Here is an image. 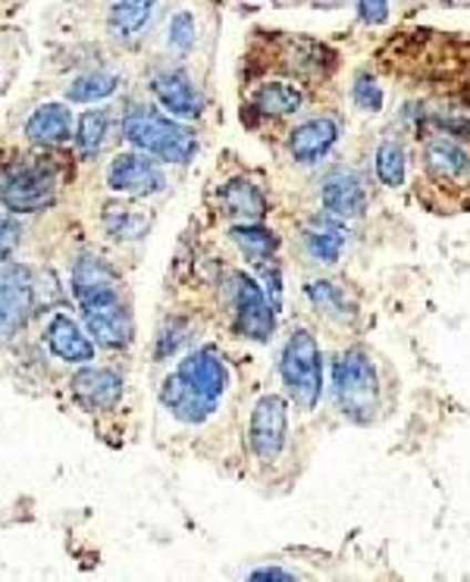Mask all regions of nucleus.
I'll return each instance as SVG.
<instances>
[{"label":"nucleus","instance_id":"f257e3e1","mask_svg":"<svg viewBox=\"0 0 470 582\" xmlns=\"http://www.w3.org/2000/svg\"><path fill=\"white\" fill-rule=\"evenodd\" d=\"M229 386V370L217 348L185 354L176 370L161 382V405L180 423L198 426L217 413L219 398Z\"/></svg>","mask_w":470,"mask_h":582},{"label":"nucleus","instance_id":"f03ea898","mask_svg":"<svg viewBox=\"0 0 470 582\" xmlns=\"http://www.w3.org/2000/svg\"><path fill=\"white\" fill-rule=\"evenodd\" d=\"M123 139L163 163H188L198 151V139L188 125L176 123L151 104H132L123 116Z\"/></svg>","mask_w":470,"mask_h":582},{"label":"nucleus","instance_id":"7ed1b4c3","mask_svg":"<svg viewBox=\"0 0 470 582\" xmlns=\"http://www.w3.org/2000/svg\"><path fill=\"white\" fill-rule=\"evenodd\" d=\"M333 398L351 423H370L380 410V376L361 348H348L333 364Z\"/></svg>","mask_w":470,"mask_h":582},{"label":"nucleus","instance_id":"20e7f679","mask_svg":"<svg viewBox=\"0 0 470 582\" xmlns=\"http://www.w3.org/2000/svg\"><path fill=\"white\" fill-rule=\"evenodd\" d=\"M279 376H283L289 398L302 410L317 407L324 395V354H320L314 333L305 326L292 329V336L286 338L283 357H279Z\"/></svg>","mask_w":470,"mask_h":582},{"label":"nucleus","instance_id":"39448f33","mask_svg":"<svg viewBox=\"0 0 470 582\" xmlns=\"http://www.w3.org/2000/svg\"><path fill=\"white\" fill-rule=\"evenodd\" d=\"M0 201L13 213H38L57 201V178L44 163H13L0 178Z\"/></svg>","mask_w":470,"mask_h":582},{"label":"nucleus","instance_id":"423d86ee","mask_svg":"<svg viewBox=\"0 0 470 582\" xmlns=\"http://www.w3.org/2000/svg\"><path fill=\"white\" fill-rule=\"evenodd\" d=\"M35 273L22 264H0V345L10 341L35 317Z\"/></svg>","mask_w":470,"mask_h":582},{"label":"nucleus","instance_id":"0eeeda50","mask_svg":"<svg viewBox=\"0 0 470 582\" xmlns=\"http://www.w3.org/2000/svg\"><path fill=\"white\" fill-rule=\"evenodd\" d=\"M233 319L242 338H252L257 345L270 341L276 333V307L267 292L254 283V276L238 273L233 276Z\"/></svg>","mask_w":470,"mask_h":582},{"label":"nucleus","instance_id":"6e6552de","mask_svg":"<svg viewBox=\"0 0 470 582\" xmlns=\"http://www.w3.org/2000/svg\"><path fill=\"white\" fill-rule=\"evenodd\" d=\"M289 441V405L283 395H260L252 410V423H248V445H252L254 458L273 463L279 460L283 448Z\"/></svg>","mask_w":470,"mask_h":582},{"label":"nucleus","instance_id":"1a4fd4ad","mask_svg":"<svg viewBox=\"0 0 470 582\" xmlns=\"http://www.w3.org/2000/svg\"><path fill=\"white\" fill-rule=\"evenodd\" d=\"M108 185L120 194L147 197V194L163 192L166 176H163L161 166L147 157L145 151H142V154H120V157L110 163Z\"/></svg>","mask_w":470,"mask_h":582},{"label":"nucleus","instance_id":"9d476101","mask_svg":"<svg viewBox=\"0 0 470 582\" xmlns=\"http://www.w3.org/2000/svg\"><path fill=\"white\" fill-rule=\"evenodd\" d=\"M82 319H85V329H89L94 345H101L108 351L129 348V341H132V317H129L126 304L120 298L82 310Z\"/></svg>","mask_w":470,"mask_h":582},{"label":"nucleus","instance_id":"9b49d317","mask_svg":"<svg viewBox=\"0 0 470 582\" xmlns=\"http://www.w3.org/2000/svg\"><path fill=\"white\" fill-rule=\"evenodd\" d=\"M320 204L326 216L333 219H358L367 211V188L358 173L351 170H333L324 178L320 188Z\"/></svg>","mask_w":470,"mask_h":582},{"label":"nucleus","instance_id":"f8f14e48","mask_svg":"<svg viewBox=\"0 0 470 582\" xmlns=\"http://www.w3.org/2000/svg\"><path fill=\"white\" fill-rule=\"evenodd\" d=\"M73 295L82 310L120 298V279L101 257H82L73 266Z\"/></svg>","mask_w":470,"mask_h":582},{"label":"nucleus","instance_id":"ddd939ff","mask_svg":"<svg viewBox=\"0 0 470 582\" xmlns=\"http://www.w3.org/2000/svg\"><path fill=\"white\" fill-rule=\"evenodd\" d=\"M151 91L157 98L163 110H170V116H182V120H195L204 110V98H201L198 85L185 75L182 70H170L154 75Z\"/></svg>","mask_w":470,"mask_h":582},{"label":"nucleus","instance_id":"4468645a","mask_svg":"<svg viewBox=\"0 0 470 582\" xmlns=\"http://www.w3.org/2000/svg\"><path fill=\"white\" fill-rule=\"evenodd\" d=\"M423 166H427L430 178L442 182V185H452L470 173V151L464 144L454 142L452 135L439 132L423 147Z\"/></svg>","mask_w":470,"mask_h":582},{"label":"nucleus","instance_id":"2eb2a0df","mask_svg":"<svg viewBox=\"0 0 470 582\" xmlns=\"http://www.w3.org/2000/svg\"><path fill=\"white\" fill-rule=\"evenodd\" d=\"M73 398L85 410H113L123 398V379L104 367H85L73 376Z\"/></svg>","mask_w":470,"mask_h":582},{"label":"nucleus","instance_id":"dca6fc26","mask_svg":"<svg viewBox=\"0 0 470 582\" xmlns=\"http://www.w3.org/2000/svg\"><path fill=\"white\" fill-rule=\"evenodd\" d=\"M339 142V123L333 116H310L289 132V154L295 163H317Z\"/></svg>","mask_w":470,"mask_h":582},{"label":"nucleus","instance_id":"f3484780","mask_svg":"<svg viewBox=\"0 0 470 582\" xmlns=\"http://www.w3.org/2000/svg\"><path fill=\"white\" fill-rule=\"evenodd\" d=\"M217 204L223 216L238 219V223H260L267 216V194L252 178H229L217 192Z\"/></svg>","mask_w":470,"mask_h":582},{"label":"nucleus","instance_id":"a211bd4d","mask_svg":"<svg viewBox=\"0 0 470 582\" xmlns=\"http://www.w3.org/2000/svg\"><path fill=\"white\" fill-rule=\"evenodd\" d=\"M44 341H48L51 354L60 357V360H67V364H89V360H94V341L67 314L51 317L48 329H44Z\"/></svg>","mask_w":470,"mask_h":582},{"label":"nucleus","instance_id":"6ab92c4d","mask_svg":"<svg viewBox=\"0 0 470 582\" xmlns=\"http://www.w3.org/2000/svg\"><path fill=\"white\" fill-rule=\"evenodd\" d=\"M73 132V113L63 104H41L25 123V135L35 144H60Z\"/></svg>","mask_w":470,"mask_h":582},{"label":"nucleus","instance_id":"aec40b11","mask_svg":"<svg viewBox=\"0 0 470 582\" xmlns=\"http://www.w3.org/2000/svg\"><path fill=\"white\" fill-rule=\"evenodd\" d=\"M305 106V91L289 82H264L252 91V110L264 116H292Z\"/></svg>","mask_w":470,"mask_h":582},{"label":"nucleus","instance_id":"412c9836","mask_svg":"<svg viewBox=\"0 0 470 582\" xmlns=\"http://www.w3.org/2000/svg\"><path fill=\"white\" fill-rule=\"evenodd\" d=\"M305 251L317 264H339L345 251V232L333 223V216L329 219L317 216L305 226Z\"/></svg>","mask_w":470,"mask_h":582},{"label":"nucleus","instance_id":"4be33fe9","mask_svg":"<svg viewBox=\"0 0 470 582\" xmlns=\"http://www.w3.org/2000/svg\"><path fill=\"white\" fill-rule=\"evenodd\" d=\"M229 235H233L235 247L245 254V261H252L254 266L267 264V261L276 257L279 238H276V232L260 226V223H238V226H233Z\"/></svg>","mask_w":470,"mask_h":582},{"label":"nucleus","instance_id":"5701e85b","mask_svg":"<svg viewBox=\"0 0 470 582\" xmlns=\"http://www.w3.org/2000/svg\"><path fill=\"white\" fill-rule=\"evenodd\" d=\"M154 17V0H110L108 25L116 38H135Z\"/></svg>","mask_w":470,"mask_h":582},{"label":"nucleus","instance_id":"b1692460","mask_svg":"<svg viewBox=\"0 0 470 582\" xmlns=\"http://www.w3.org/2000/svg\"><path fill=\"white\" fill-rule=\"evenodd\" d=\"M305 295L324 317L336 319V323H351L355 319V304L348 300L343 285L329 283V279H314V283L305 285Z\"/></svg>","mask_w":470,"mask_h":582},{"label":"nucleus","instance_id":"393cba45","mask_svg":"<svg viewBox=\"0 0 470 582\" xmlns=\"http://www.w3.org/2000/svg\"><path fill=\"white\" fill-rule=\"evenodd\" d=\"M374 166H377V178L386 188H401L405 176H408V154L405 144L398 139H382L377 154H374Z\"/></svg>","mask_w":470,"mask_h":582},{"label":"nucleus","instance_id":"a878e982","mask_svg":"<svg viewBox=\"0 0 470 582\" xmlns=\"http://www.w3.org/2000/svg\"><path fill=\"white\" fill-rule=\"evenodd\" d=\"M104 229L116 242H139L151 229V219L135 207H108L104 211Z\"/></svg>","mask_w":470,"mask_h":582},{"label":"nucleus","instance_id":"bb28decb","mask_svg":"<svg viewBox=\"0 0 470 582\" xmlns=\"http://www.w3.org/2000/svg\"><path fill=\"white\" fill-rule=\"evenodd\" d=\"M120 85V79L113 72H85L79 75L73 85L67 89V101L73 104H94V101H104Z\"/></svg>","mask_w":470,"mask_h":582},{"label":"nucleus","instance_id":"cd10ccee","mask_svg":"<svg viewBox=\"0 0 470 582\" xmlns=\"http://www.w3.org/2000/svg\"><path fill=\"white\" fill-rule=\"evenodd\" d=\"M108 123H110L108 110H89V113H82L79 132H75V144H79L82 157H94V154L101 151L104 135H108Z\"/></svg>","mask_w":470,"mask_h":582},{"label":"nucleus","instance_id":"c85d7f7f","mask_svg":"<svg viewBox=\"0 0 470 582\" xmlns=\"http://www.w3.org/2000/svg\"><path fill=\"white\" fill-rule=\"evenodd\" d=\"M351 101H355V106L364 110V113H380L386 94H382L380 82L367 70H361L355 75V85H351Z\"/></svg>","mask_w":470,"mask_h":582},{"label":"nucleus","instance_id":"c756f323","mask_svg":"<svg viewBox=\"0 0 470 582\" xmlns=\"http://www.w3.org/2000/svg\"><path fill=\"white\" fill-rule=\"evenodd\" d=\"M195 38H198L195 17L188 10H180L176 17L170 19V48L176 53H188L195 48Z\"/></svg>","mask_w":470,"mask_h":582},{"label":"nucleus","instance_id":"7c9ffc66","mask_svg":"<svg viewBox=\"0 0 470 582\" xmlns=\"http://www.w3.org/2000/svg\"><path fill=\"white\" fill-rule=\"evenodd\" d=\"M185 333H188V326H185L182 319H170V326L157 336V351H154L157 354V360L180 351V345L185 341Z\"/></svg>","mask_w":470,"mask_h":582},{"label":"nucleus","instance_id":"2f4dec72","mask_svg":"<svg viewBox=\"0 0 470 582\" xmlns=\"http://www.w3.org/2000/svg\"><path fill=\"white\" fill-rule=\"evenodd\" d=\"M19 242H22V229H19L17 219L13 216H0V264L13 257Z\"/></svg>","mask_w":470,"mask_h":582},{"label":"nucleus","instance_id":"473e14b6","mask_svg":"<svg viewBox=\"0 0 470 582\" xmlns=\"http://www.w3.org/2000/svg\"><path fill=\"white\" fill-rule=\"evenodd\" d=\"M358 19L364 25L389 22V0H358Z\"/></svg>","mask_w":470,"mask_h":582},{"label":"nucleus","instance_id":"72a5a7b5","mask_svg":"<svg viewBox=\"0 0 470 582\" xmlns=\"http://www.w3.org/2000/svg\"><path fill=\"white\" fill-rule=\"evenodd\" d=\"M252 580H286V582H292L295 580V573L283 570V566H264V570H254Z\"/></svg>","mask_w":470,"mask_h":582},{"label":"nucleus","instance_id":"f704fd0d","mask_svg":"<svg viewBox=\"0 0 470 582\" xmlns=\"http://www.w3.org/2000/svg\"><path fill=\"white\" fill-rule=\"evenodd\" d=\"M446 3H452V0H446ZM470 0H458V7H468Z\"/></svg>","mask_w":470,"mask_h":582}]
</instances>
